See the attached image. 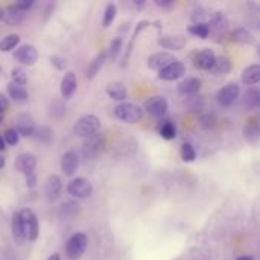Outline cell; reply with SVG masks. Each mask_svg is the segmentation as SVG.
Here are the masks:
<instances>
[{"instance_id": "1", "label": "cell", "mask_w": 260, "mask_h": 260, "mask_svg": "<svg viewBox=\"0 0 260 260\" xmlns=\"http://www.w3.org/2000/svg\"><path fill=\"white\" fill-rule=\"evenodd\" d=\"M101 129V120L94 114H85L73 125V133L82 139H93Z\"/></svg>"}, {"instance_id": "2", "label": "cell", "mask_w": 260, "mask_h": 260, "mask_svg": "<svg viewBox=\"0 0 260 260\" xmlns=\"http://www.w3.org/2000/svg\"><path fill=\"white\" fill-rule=\"evenodd\" d=\"M18 213V219H20V227H21V232H23V236L26 241H37L38 238V219L35 216V213L30 210V209H23Z\"/></svg>"}, {"instance_id": "3", "label": "cell", "mask_w": 260, "mask_h": 260, "mask_svg": "<svg viewBox=\"0 0 260 260\" xmlns=\"http://www.w3.org/2000/svg\"><path fill=\"white\" fill-rule=\"evenodd\" d=\"M114 116L125 123H137L143 117V110L131 102H122L114 108Z\"/></svg>"}, {"instance_id": "4", "label": "cell", "mask_w": 260, "mask_h": 260, "mask_svg": "<svg viewBox=\"0 0 260 260\" xmlns=\"http://www.w3.org/2000/svg\"><path fill=\"white\" fill-rule=\"evenodd\" d=\"M88 239L84 233H75L66 245V253L70 260H78L87 250Z\"/></svg>"}, {"instance_id": "5", "label": "cell", "mask_w": 260, "mask_h": 260, "mask_svg": "<svg viewBox=\"0 0 260 260\" xmlns=\"http://www.w3.org/2000/svg\"><path fill=\"white\" fill-rule=\"evenodd\" d=\"M67 193L72 195L73 198L85 200V198H88L93 193V186H91V183L87 178L78 177V178H73L67 184Z\"/></svg>"}, {"instance_id": "6", "label": "cell", "mask_w": 260, "mask_h": 260, "mask_svg": "<svg viewBox=\"0 0 260 260\" xmlns=\"http://www.w3.org/2000/svg\"><path fill=\"white\" fill-rule=\"evenodd\" d=\"M239 93H241V88L236 82H229L227 85H224L218 94H216V99H218V104L221 107H232L238 98H239Z\"/></svg>"}, {"instance_id": "7", "label": "cell", "mask_w": 260, "mask_h": 260, "mask_svg": "<svg viewBox=\"0 0 260 260\" xmlns=\"http://www.w3.org/2000/svg\"><path fill=\"white\" fill-rule=\"evenodd\" d=\"M35 166H37V158H35L34 154H29V152L20 154L15 158V163H14L15 171L18 174H23L24 177H27L30 174H35Z\"/></svg>"}, {"instance_id": "8", "label": "cell", "mask_w": 260, "mask_h": 260, "mask_svg": "<svg viewBox=\"0 0 260 260\" xmlns=\"http://www.w3.org/2000/svg\"><path fill=\"white\" fill-rule=\"evenodd\" d=\"M186 73V66L181 61H174L158 72V78L163 81H177Z\"/></svg>"}, {"instance_id": "9", "label": "cell", "mask_w": 260, "mask_h": 260, "mask_svg": "<svg viewBox=\"0 0 260 260\" xmlns=\"http://www.w3.org/2000/svg\"><path fill=\"white\" fill-rule=\"evenodd\" d=\"M14 58L24 64V66H34L38 59V52L34 46L30 44H21L15 52H14Z\"/></svg>"}, {"instance_id": "10", "label": "cell", "mask_w": 260, "mask_h": 260, "mask_svg": "<svg viewBox=\"0 0 260 260\" xmlns=\"http://www.w3.org/2000/svg\"><path fill=\"white\" fill-rule=\"evenodd\" d=\"M168 107H169V104H168L166 98H163V96H152L145 102L146 113L154 117H161L168 111Z\"/></svg>"}, {"instance_id": "11", "label": "cell", "mask_w": 260, "mask_h": 260, "mask_svg": "<svg viewBox=\"0 0 260 260\" xmlns=\"http://www.w3.org/2000/svg\"><path fill=\"white\" fill-rule=\"evenodd\" d=\"M15 131H17V134L18 136H21V137H32V134H34V131H35V122H34V119L29 116V114H18L17 117H15Z\"/></svg>"}, {"instance_id": "12", "label": "cell", "mask_w": 260, "mask_h": 260, "mask_svg": "<svg viewBox=\"0 0 260 260\" xmlns=\"http://www.w3.org/2000/svg\"><path fill=\"white\" fill-rule=\"evenodd\" d=\"M216 55L212 49H203L193 55V66L201 70H210L215 64Z\"/></svg>"}, {"instance_id": "13", "label": "cell", "mask_w": 260, "mask_h": 260, "mask_svg": "<svg viewBox=\"0 0 260 260\" xmlns=\"http://www.w3.org/2000/svg\"><path fill=\"white\" fill-rule=\"evenodd\" d=\"M177 61V58L169 53V52H157V53H152L149 58H148V67L152 69V70H161L165 69L166 66H169L171 62Z\"/></svg>"}, {"instance_id": "14", "label": "cell", "mask_w": 260, "mask_h": 260, "mask_svg": "<svg viewBox=\"0 0 260 260\" xmlns=\"http://www.w3.org/2000/svg\"><path fill=\"white\" fill-rule=\"evenodd\" d=\"M61 189H62V184H61V178L58 175H50L47 180H46V184H44V195H46V200L49 203H53L59 198L61 195Z\"/></svg>"}, {"instance_id": "15", "label": "cell", "mask_w": 260, "mask_h": 260, "mask_svg": "<svg viewBox=\"0 0 260 260\" xmlns=\"http://www.w3.org/2000/svg\"><path fill=\"white\" fill-rule=\"evenodd\" d=\"M24 20V12L20 11L15 5L8 6L6 9H2V21H5L9 26H18Z\"/></svg>"}, {"instance_id": "16", "label": "cell", "mask_w": 260, "mask_h": 260, "mask_svg": "<svg viewBox=\"0 0 260 260\" xmlns=\"http://www.w3.org/2000/svg\"><path fill=\"white\" fill-rule=\"evenodd\" d=\"M78 166H79V158H78L76 152L69 151V152H66L62 155V158H61V169H62V172L67 177H72L76 172Z\"/></svg>"}, {"instance_id": "17", "label": "cell", "mask_w": 260, "mask_h": 260, "mask_svg": "<svg viewBox=\"0 0 260 260\" xmlns=\"http://www.w3.org/2000/svg\"><path fill=\"white\" fill-rule=\"evenodd\" d=\"M158 44L163 49L169 50H181L186 46V38L181 35H163L158 38Z\"/></svg>"}, {"instance_id": "18", "label": "cell", "mask_w": 260, "mask_h": 260, "mask_svg": "<svg viewBox=\"0 0 260 260\" xmlns=\"http://www.w3.org/2000/svg\"><path fill=\"white\" fill-rule=\"evenodd\" d=\"M76 87H78V81H76L75 73L67 72L62 76V81H61V96L64 99H70L73 96V93L76 91Z\"/></svg>"}, {"instance_id": "19", "label": "cell", "mask_w": 260, "mask_h": 260, "mask_svg": "<svg viewBox=\"0 0 260 260\" xmlns=\"http://www.w3.org/2000/svg\"><path fill=\"white\" fill-rule=\"evenodd\" d=\"M213 76H227L232 72V61L227 56H219L215 59V64L209 70Z\"/></svg>"}, {"instance_id": "20", "label": "cell", "mask_w": 260, "mask_h": 260, "mask_svg": "<svg viewBox=\"0 0 260 260\" xmlns=\"http://www.w3.org/2000/svg\"><path fill=\"white\" fill-rule=\"evenodd\" d=\"M201 90V81L198 78H186L178 84V91L181 94H195Z\"/></svg>"}, {"instance_id": "21", "label": "cell", "mask_w": 260, "mask_h": 260, "mask_svg": "<svg viewBox=\"0 0 260 260\" xmlns=\"http://www.w3.org/2000/svg\"><path fill=\"white\" fill-rule=\"evenodd\" d=\"M232 41H235L238 44H254L256 38L250 30H247L244 27H236L232 32Z\"/></svg>"}, {"instance_id": "22", "label": "cell", "mask_w": 260, "mask_h": 260, "mask_svg": "<svg viewBox=\"0 0 260 260\" xmlns=\"http://www.w3.org/2000/svg\"><path fill=\"white\" fill-rule=\"evenodd\" d=\"M209 29L212 30H218V32H221V30H225L227 29V26H229V20H227V17L221 12V11H216V12H212V17H210V21H209Z\"/></svg>"}, {"instance_id": "23", "label": "cell", "mask_w": 260, "mask_h": 260, "mask_svg": "<svg viewBox=\"0 0 260 260\" xmlns=\"http://www.w3.org/2000/svg\"><path fill=\"white\" fill-rule=\"evenodd\" d=\"M105 58H107V53L101 52L90 61V64L87 67V79H93L99 73V70L102 69L104 62H105Z\"/></svg>"}, {"instance_id": "24", "label": "cell", "mask_w": 260, "mask_h": 260, "mask_svg": "<svg viewBox=\"0 0 260 260\" xmlns=\"http://www.w3.org/2000/svg\"><path fill=\"white\" fill-rule=\"evenodd\" d=\"M260 81V66L259 64H253L248 66L244 73H242V82L245 85H254Z\"/></svg>"}, {"instance_id": "25", "label": "cell", "mask_w": 260, "mask_h": 260, "mask_svg": "<svg viewBox=\"0 0 260 260\" xmlns=\"http://www.w3.org/2000/svg\"><path fill=\"white\" fill-rule=\"evenodd\" d=\"M107 94L113 99V101H125L128 96V91L125 88L123 84L120 82H113L107 87Z\"/></svg>"}, {"instance_id": "26", "label": "cell", "mask_w": 260, "mask_h": 260, "mask_svg": "<svg viewBox=\"0 0 260 260\" xmlns=\"http://www.w3.org/2000/svg\"><path fill=\"white\" fill-rule=\"evenodd\" d=\"M8 94H9V98L14 99L15 102H26L27 98H29L24 87H20V85H17V84H12V82L8 84Z\"/></svg>"}, {"instance_id": "27", "label": "cell", "mask_w": 260, "mask_h": 260, "mask_svg": "<svg viewBox=\"0 0 260 260\" xmlns=\"http://www.w3.org/2000/svg\"><path fill=\"white\" fill-rule=\"evenodd\" d=\"M11 229H12V238H14V242H15L17 245H23L26 239H24V236H23V232H21V227H20L18 213H14V215H12Z\"/></svg>"}, {"instance_id": "28", "label": "cell", "mask_w": 260, "mask_h": 260, "mask_svg": "<svg viewBox=\"0 0 260 260\" xmlns=\"http://www.w3.org/2000/svg\"><path fill=\"white\" fill-rule=\"evenodd\" d=\"M158 134L165 139V140H172L177 137V128L171 120H166L163 123L158 125Z\"/></svg>"}, {"instance_id": "29", "label": "cell", "mask_w": 260, "mask_h": 260, "mask_svg": "<svg viewBox=\"0 0 260 260\" xmlns=\"http://www.w3.org/2000/svg\"><path fill=\"white\" fill-rule=\"evenodd\" d=\"M18 43H20V37H18L17 34L6 35V37L0 41V50H2V52H9V50L15 49Z\"/></svg>"}, {"instance_id": "30", "label": "cell", "mask_w": 260, "mask_h": 260, "mask_svg": "<svg viewBox=\"0 0 260 260\" xmlns=\"http://www.w3.org/2000/svg\"><path fill=\"white\" fill-rule=\"evenodd\" d=\"M116 12H117V8L114 3H108L107 8H105V12H104V18H102V26L104 27H108L114 18H116Z\"/></svg>"}, {"instance_id": "31", "label": "cell", "mask_w": 260, "mask_h": 260, "mask_svg": "<svg viewBox=\"0 0 260 260\" xmlns=\"http://www.w3.org/2000/svg\"><path fill=\"white\" fill-rule=\"evenodd\" d=\"M180 155H181L183 161H187V163L195 161V158H197V152H195V149H193V146L190 143H183L181 145Z\"/></svg>"}, {"instance_id": "32", "label": "cell", "mask_w": 260, "mask_h": 260, "mask_svg": "<svg viewBox=\"0 0 260 260\" xmlns=\"http://www.w3.org/2000/svg\"><path fill=\"white\" fill-rule=\"evenodd\" d=\"M187 30H189L192 35H195V37H198V38H203V40H206V38L210 35V29H209L207 24H192V26H189Z\"/></svg>"}, {"instance_id": "33", "label": "cell", "mask_w": 260, "mask_h": 260, "mask_svg": "<svg viewBox=\"0 0 260 260\" xmlns=\"http://www.w3.org/2000/svg\"><path fill=\"white\" fill-rule=\"evenodd\" d=\"M11 78H12V84H17V85H20V87H24L26 85V82H27V78H26V73H24V70L23 69H20V67H15V69H12V72H11Z\"/></svg>"}, {"instance_id": "34", "label": "cell", "mask_w": 260, "mask_h": 260, "mask_svg": "<svg viewBox=\"0 0 260 260\" xmlns=\"http://www.w3.org/2000/svg\"><path fill=\"white\" fill-rule=\"evenodd\" d=\"M245 104L251 108H257L260 104V94L256 88H250L245 93Z\"/></svg>"}, {"instance_id": "35", "label": "cell", "mask_w": 260, "mask_h": 260, "mask_svg": "<svg viewBox=\"0 0 260 260\" xmlns=\"http://www.w3.org/2000/svg\"><path fill=\"white\" fill-rule=\"evenodd\" d=\"M32 137H35L38 142H49L52 137V131L47 126H40V128H35Z\"/></svg>"}, {"instance_id": "36", "label": "cell", "mask_w": 260, "mask_h": 260, "mask_svg": "<svg viewBox=\"0 0 260 260\" xmlns=\"http://www.w3.org/2000/svg\"><path fill=\"white\" fill-rule=\"evenodd\" d=\"M245 137L250 142H257V139H259V128H257V123L256 122L254 123L248 122V125L245 126Z\"/></svg>"}, {"instance_id": "37", "label": "cell", "mask_w": 260, "mask_h": 260, "mask_svg": "<svg viewBox=\"0 0 260 260\" xmlns=\"http://www.w3.org/2000/svg\"><path fill=\"white\" fill-rule=\"evenodd\" d=\"M122 46H123L122 38H116V40H113V41H111V44H110V49H108V56H110L111 59H116V58H117V55H119V53H120V50H122Z\"/></svg>"}, {"instance_id": "38", "label": "cell", "mask_w": 260, "mask_h": 260, "mask_svg": "<svg viewBox=\"0 0 260 260\" xmlns=\"http://www.w3.org/2000/svg\"><path fill=\"white\" fill-rule=\"evenodd\" d=\"M3 137V140H5V143L6 145H17L18 143V140H20V136L17 134V131L14 129V128H9V129H6L5 131V136H2Z\"/></svg>"}, {"instance_id": "39", "label": "cell", "mask_w": 260, "mask_h": 260, "mask_svg": "<svg viewBox=\"0 0 260 260\" xmlns=\"http://www.w3.org/2000/svg\"><path fill=\"white\" fill-rule=\"evenodd\" d=\"M50 61H52V64H53L58 70H64V69H66V66H67L66 58H62V56H59V55L52 56V58H50Z\"/></svg>"}, {"instance_id": "40", "label": "cell", "mask_w": 260, "mask_h": 260, "mask_svg": "<svg viewBox=\"0 0 260 260\" xmlns=\"http://www.w3.org/2000/svg\"><path fill=\"white\" fill-rule=\"evenodd\" d=\"M215 123H216V119H215V116H212V114H204V116L201 117V125H203L204 128H212V126H215Z\"/></svg>"}, {"instance_id": "41", "label": "cell", "mask_w": 260, "mask_h": 260, "mask_svg": "<svg viewBox=\"0 0 260 260\" xmlns=\"http://www.w3.org/2000/svg\"><path fill=\"white\" fill-rule=\"evenodd\" d=\"M6 110H8V98L3 93H0V123H2V120L5 117Z\"/></svg>"}, {"instance_id": "42", "label": "cell", "mask_w": 260, "mask_h": 260, "mask_svg": "<svg viewBox=\"0 0 260 260\" xmlns=\"http://www.w3.org/2000/svg\"><path fill=\"white\" fill-rule=\"evenodd\" d=\"M20 11H23V12H26L27 9H30L32 6H34V0H23V2H17V3H14Z\"/></svg>"}, {"instance_id": "43", "label": "cell", "mask_w": 260, "mask_h": 260, "mask_svg": "<svg viewBox=\"0 0 260 260\" xmlns=\"http://www.w3.org/2000/svg\"><path fill=\"white\" fill-rule=\"evenodd\" d=\"M155 5L161 9H171L174 6L172 0H155Z\"/></svg>"}, {"instance_id": "44", "label": "cell", "mask_w": 260, "mask_h": 260, "mask_svg": "<svg viewBox=\"0 0 260 260\" xmlns=\"http://www.w3.org/2000/svg\"><path fill=\"white\" fill-rule=\"evenodd\" d=\"M26 186L30 187V189L37 186V177H35V174H30V175L26 177Z\"/></svg>"}, {"instance_id": "45", "label": "cell", "mask_w": 260, "mask_h": 260, "mask_svg": "<svg viewBox=\"0 0 260 260\" xmlns=\"http://www.w3.org/2000/svg\"><path fill=\"white\" fill-rule=\"evenodd\" d=\"M131 5H133V6H136V8H142V6L145 5V2H143V0H140V2H137V0H134V2L131 3Z\"/></svg>"}, {"instance_id": "46", "label": "cell", "mask_w": 260, "mask_h": 260, "mask_svg": "<svg viewBox=\"0 0 260 260\" xmlns=\"http://www.w3.org/2000/svg\"><path fill=\"white\" fill-rule=\"evenodd\" d=\"M5 149H6V143H5L3 137L0 136V152H2V151H5Z\"/></svg>"}, {"instance_id": "47", "label": "cell", "mask_w": 260, "mask_h": 260, "mask_svg": "<svg viewBox=\"0 0 260 260\" xmlns=\"http://www.w3.org/2000/svg\"><path fill=\"white\" fill-rule=\"evenodd\" d=\"M47 260H61V257H59V254H58V253H55V254L49 256V257H47Z\"/></svg>"}, {"instance_id": "48", "label": "cell", "mask_w": 260, "mask_h": 260, "mask_svg": "<svg viewBox=\"0 0 260 260\" xmlns=\"http://www.w3.org/2000/svg\"><path fill=\"white\" fill-rule=\"evenodd\" d=\"M238 260H253L251 256H241V257H238Z\"/></svg>"}, {"instance_id": "49", "label": "cell", "mask_w": 260, "mask_h": 260, "mask_svg": "<svg viewBox=\"0 0 260 260\" xmlns=\"http://www.w3.org/2000/svg\"><path fill=\"white\" fill-rule=\"evenodd\" d=\"M3 166H5V157H3V155H0V169H2Z\"/></svg>"}, {"instance_id": "50", "label": "cell", "mask_w": 260, "mask_h": 260, "mask_svg": "<svg viewBox=\"0 0 260 260\" xmlns=\"http://www.w3.org/2000/svg\"><path fill=\"white\" fill-rule=\"evenodd\" d=\"M0 21H2V9H0Z\"/></svg>"}]
</instances>
